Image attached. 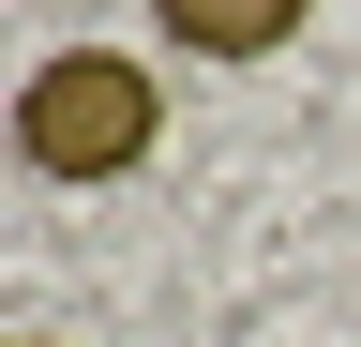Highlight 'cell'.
Returning a JSON list of instances; mask_svg holds the SVG:
<instances>
[{
    "label": "cell",
    "instance_id": "cell-1",
    "mask_svg": "<svg viewBox=\"0 0 361 347\" xmlns=\"http://www.w3.org/2000/svg\"><path fill=\"white\" fill-rule=\"evenodd\" d=\"M16 151L45 166V182H121V166H151V151H166V91H151V61H121V46H61V61H30V91H16Z\"/></svg>",
    "mask_w": 361,
    "mask_h": 347
},
{
    "label": "cell",
    "instance_id": "cell-2",
    "mask_svg": "<svg viewBox=\"0 0 361 347\" xmlns=\"http://www.w3.org/2000/svg\"><path fill=\"white\" fill-rule=\"evenodd\" d=\"M301 16L316 0H151V30L196 61H271V46H301Z\"/></svg>",
    "mask_w": 361,
    "mask_h": 347
},
{
    "label": "cell",
    "instance_id": "cell-3",
    "mask_svg": "<svg viewBox=\"0 0 361 347\" xmlns=\"http://www.w3.org/2000/svg\"><path fill=\"white\" fill-rule=\"evenodd\" d=\"M16 347H61V332H16Z\"/></svg>",
    "mask_w": 361,
    "mask_h": 347
}]
</instances>
